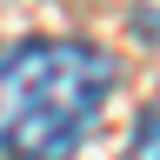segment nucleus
I'll return each mask as SVG.
<instances>
[{
	"label": "nucleus",
	"instance_id": "1",
	"mask_svg": "<svg viewBox=\"0 0 160 160\" xmlns=\"http://www.w3.org/2000/svg\"><path fill=\"white\" fill-rule=\"evenodd\" d=\"M113 93V60L93 40H13L0 47V153L73 160Z\"/></svg>",
	"mask_w": 160,
	"mask_h": 160
},
{
	"label": "nucleus",
	"instance_id": "2",
	"mask_svg": "<svg viewBox=\"0 0 160 160\" xmlns=\"http://www.w3.org/2000/svg\"><path fill=\"white\" fill-rule=\"evenodd\" d=\"M127 160H160V113H147L133 127V147H127Z\"/></svg>",
	"mask_w": 160,
	"mask_h": 160
},
{
	"label": "nucleus",
	"instance_id": "3",
	"mask_svg": "<svg viewBox=\"0 0 160 160\" xmlns=\"http://www.w3.org/2000/svg\"><path fill=\"white\" fill-rule=\"evenodd\" d=\"M133 20H140L147 40H160V0H133Z\"/></svg>",
	"mask_w": 160,
	"mask_h": 160
}]
</instances>
